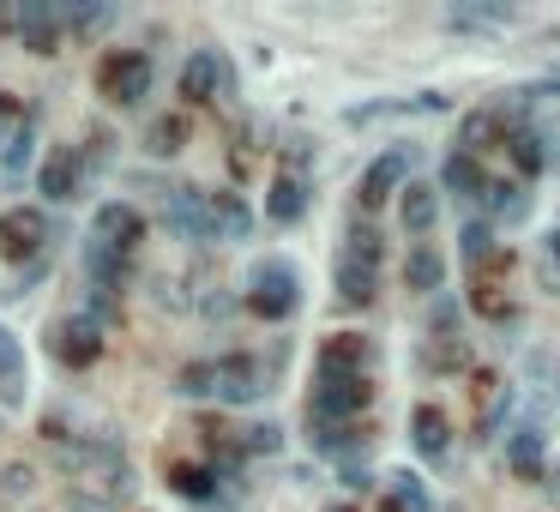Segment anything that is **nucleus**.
I'll use <instances>...</instances> for the list:
<instances>
[{"label": "nucleus", "mask_w": 560, "mask_h": 512, "mask_svg": "<svg viewBox=\"0 0 560 512\" xmlns=\"http://www.w3.org/2000/svg\"><path fill=\"white\" fill-rule=\"evenodd\" d=\"M97 85H103V97H109V103L139 109L145 97H151V54H139V49L109 54V61L97 66Z\"/></svg>", "instance_id": "1"}, {"label": "nucleus", "mask_w": 560, "mask_h": 512, "mask_svg": "<svg viewBox=\"0 0 560 512\" xmlns=\"http://www.w3.org/2000/svg\"><path fill=\"white\" fill-rule=\"evenodd\" d=\"M296 296H301V284H296V272H289L284 260L253 265V277H248V308H253L260 320H289V314H296Z\"/></svg>", "instance_id": "2"}, {"label": "nucleus", "mask_w": 560, "mask_h": 512, "mask_svg": "<svg viewBox=\"0 0 560 512\" xmlns=\"http://www.w3.org/2000/svg\"><path fill=\"white\" fill-rule=\"evenodd\" d=\"M42 241H49V217H42L37 205H13V211H0V253L18 265L42 260Z\"/></svg>", "instance_id": "3"}, {"label": "nucleus", "mask_w": 560, "mask_h": 512, "mask_svg": "<svg viewBox=\"0 0 560 512\" xmlns=\"http://www.w3.org/2000/svg\"><path fill=\"white\" fill-rule=\"evenodd\" d=\"M374 386L368 374H326L320 369V392H313V416H332V422H350L356 410H368Z\"/></svg>", "instance_id": "4"}, {"label": "nucleus", "mask_w": 560, "mask_h": 512, "mask_svg": "<svg viewBox=\"0 0 560 512\" xmlns=\"http://www.w3.org/2000/svg\"><path fill=\"white\" fill-rule=\"evenodd\" d=\"M49 350L61 355L66 369H91L97 355H103V326H97V320H85V314H66V320H54Z\"/></svg>", "instance_id": "5"}, {"label": "nucleus", "mask_w": 560, "mask_h": 512, "mask_svg": "<svg viewBox=\"0 0 560 512\" xmlns=\"http://www.w3.org/2000/svg\"><path fill=\"white\" fill-rule=\"evenodd\" d=\"M163 224L182 241H211V193L206 187H170L163 193Z\"/></svg>", "instance_id": "6"}, {"label": "nucleus", "mask_w": 560, "mask_h": 512, "mask_svg": "<svg viewBox=\"0 0 560 512\" xmlns=\"http://www.w3.org/2000/svg\"><path fill=\"white\" fill-rule=\"evenodd\" d=\"M405 182H410V145H391L386 158H374L362 170V205L374 211V205H386V199H398Z\"/></svg>", "instance_id": "7"}, {"label": "nucleus", "mask_w": 560, "mask_h": 512, "mask_svg": "<svg viewBox=\"0 0 560 512\" xmlns=\"http://www.w3.org/2000/svg\"><path fill=\"white\" fill-rule=\"evenodd\" d=\"M91 241H103V248H115V253L133 260V248L145 241V217L133 205H121V199H109V205H97V217H91Z\"/></svg>", "instance_id": "8"}, {"label": "nucleus", "mask_w": 560, "mask_h": 512, "mask_svg": "<svg viewBox=\"0 0 560 512\" xmlns=\"http://www.w3.org/2000/svg\"><path fill=\"white\" fill-rule=\"evenodd\" d=\"M78 182H85V163H78V151L54 145L49 158H42V170H37V187L54 199V205H73V199H78Z\"/></svg>", "instance_id": "9"}, {"label": "nucleus", "mask_w": 560, "mask_h": 512, "mask_svg": "<svg viewBox=\"0 0 560 512\" xmlns=\"http://www.w3.org/2000/svg\"><path fill=\"white\" fill-rule=\"evenodd\" d=\"M265 380H260V362L253 355H217V392L223 404H248V398H260Z\"/></svg>", "instance_id": "10"}, {"label": "nucleus", "mask_w": 560, "mask_h": 512, "mask_svg": "<svg viewBox=\"0 0 560 512\" xmlns=\"http://www.w3.org/2000/svg\"><path fill=\"white\" fill-rule=\"evenodd\" d=\"M18 37H25L30 54H54V42H61V7L54 0H25L18 7Z\"/></svg>", "instance_id": "11"}, {"label": "nucleus", "mask_w": 560, "mask_h": 512, "mask_svg": "<svg viewBox=\"0 0 560 512\" xmlns=\"http://www.w3.org/2000/svg\"><path fill=\"white\" fill-rule=\"evenodd\" d=\"M223 79H229V73H223L217 49H194L182 61V97L187 103H211V97L223 91Z\"/></svg>", "instance_id": "12"}, {"label": "nucleus", "mask_w": 560, "mask_h": 512, "mask_svg": "<svg viewBox=\"0 0 560 512\" xmlns=\"http://www.w3.org/2000/svg\"><path fill=\"white\" fill-rule=\"evenodd\" d=\"M434 217H440V193H434V182H405V193H398V224H405L410 236H428Z\"/></svg>", "instance_id": "13"}, {"label": "nucleus", "mask_w": 560, "mask_h": 512, "mask_svg": "<svg viewBox=\"0 0 560 512\" xmlns=\"http://www.w3.org/2000/svg\"><path fill=\"white\" fill-rule=\"evenodd\" d=\"M253 236V211L241 193H211V241H248Z\"/></svg>", "instance_id": "14"}, {"label": "nucleus", "mask_w": 560, "mask_h": 512, "mask_svg": "<svg viewBox=\"0 0 560 512\" xmlns=\"http://www.w3.org/2000/svg\"><path fill=\"white\" fill-rule=\"evenodd\" d=\"M332 284H338V302H344V308H368V302H374V289H379V272L338 253V265H332Z\"/></svg>", "instance_id": "15"}, {"label": "nucleus", "mask_w": 560, "mask_h": 512, "mask_svg": "<svg viewBox=\"0 0 560 512\" xmlns=\"http://www.w3.org/2000/svg\"><path fill=\"white\" fill-rule=\"evenodd\" d=\"M410 434H416V452H422V459H446V447H452V422H446L434 404H416V410H410Z\"/></svg>", "instance_id": "16"}, {"label": "nucleus", "mask_w": 560, "mask_h": 512, "mask_svg": "<svg viewBox=\"0 0 560 512\" xmlns=\"http://www.w3.org/2000/svg\"><path fill=\"white\" fill-rule=\"evenodd\" d=\"M507 459H512V471L531 476V483L543 476V464H548V440H543V428H536V422H519V428H512Z\"/></svg>", "instance_id": "17"}, {"label": "nucleus", "mask_w": 560, "mask_h": 512, "mask_svg": "<svg viewBox=\"0 0 560 512\" xmlns=\"http://www.w3.org/2000/svg\"><path fill=\"white\" fill-rule=\"evenodd\" d=\"M313 428V452H326V459H350L362 447V428L356 422H332V416H308Z\"/></svg>", "instance_id": "18"}, {"label": "nucleus", "mask_w": 560, "mask_h": 512, "mask_svg": "<svg viewBox=\"0 0 560 512\" xmlns=\"http://www.w3.org/2000/svg\"><path fill=\"white\" fill-rule=\"evenodd\" d=\"M85 265H91V277H97V289H127V277H133V260L127 253H115V248H103V241H85Z\"/></svg>", "instance_id": "19"}, {"label": "nucleus", "mask_w": 560, "mask_h": 512, "mask_svg": "<svg viewBox=\"0 0 560 512\" xmlns=\"http://www.w3.org/2000/svg\"><path fill=\"white\" fill-rule=\"evenodd\" d=\"M524 211H531V199H524L519 182H488L483 187V217L488 224H519Z\"/></svg>", "instance_id": "20"}, {"label": "nucleus", "mask_w": 560, "mask_h": 512, "mask_svg": "<svg viewBox=\"0 0 560 512\" xmlns=\"http://www.w3.org/2000/svg\"><path fill=\"white\" fill-rule=\"evenodd\" d=\"M265 211H272V224H296V217H301V211H308V175H277V182H272V205H265Z\"/></svg>", "instance_id": "21"}, {"label": "nucleus", "mask_w": 560, "mask_h": 512, "mask_svg": "<svg viewBox=\"0 0 560 512\" xmlns=\"http://www.w3.org/2000/svg\"><path fill=\"white\" fill-rule=\"evenodd\" d=\"M440 187H446V193H470V199H483L488 175H483V163H476V158H464V151H452V158L440 163Z\"/></svg>", "instance_id": "22"}, {"label": "nucleus", "mask_w": 560, "mask_h": 512, "mask_svg": "<svg viewBox=\"0 0 560 512\" xmlns=\"http://www.w3.org/2000/svg\"><path fill=\"white\" fill-rule=\"evenodd\" d=\"M405 284H410V289H422V296H434V289L446 284V260L428 248V241H422V248H410V260H405Z\"/></svg>", "instance_id": "23"}, {"label": "nucleus", "mask_w": 560, "mask_h": 512, "mask_svg": "<svg viewBox=\"0 0 560 512\" xmlns=\"http://www.w3.org/2000/svg\"><path fill=\"white\" fill-rule=\"evenodd\" d=\"M320 369L326 374H362L368 369V344L356 338V332H338V338L326 344V355H320Z\"/></svg>", "instance_id": "24"}, {"label": "nucleus", "mask_w": 560, "mask_h": 512, "mask_svg": "<svg viewBox=\"0 0 560 512\" xmlns=\"http://www.w3.org/2000/svg\"><path fill=\"white\" fill-rule=\"evenodd\" d=\"M495 139H500V109H476V115H464V127H458V151H464V158L488 151Z\"/></svg>", "instance_id": "25"}, {"label": "nucleus", "mask_w": 560, "mask_h": 512, "mask_svg": "<svg viewBox=\"0 0 560 512\" xmlns=\"http://www.w3.org/2000/svg\"><path fill=\"white\" fill-rule=\"evenodd\" d=\"M379 241H386V236H379L368 217H350V229H344V248H338V253H344V260H362V265H374V272H379V253H386Z\"/></svg>", "instance_id": "26"}, {"label": "nucleus", "mask_w": 560, "mask_h": 512, "mask_svg": "<svg viewBox=\"0 0 560 512\" xmlns=\"http://www.w3.org/2000/svg\"><path fill=\"white\" fill-rule=\"evenodd\" d=\"M170 483L182 500H217V471H211V464H175Z\"/></svg>", "instance_id": "27"}, {"label": "nucleus", "mask_w": 560, "mask_h": 512, "mask_svg": "<svg viewBox=\"0 0 560 512\" xmlns=\"http://www.w3.org/2000/svg\"><path fill=\"white\" fill-rule=\"evenodd\" d=\"M386 512H428V488H422L410 471L386 476Z\"/></svg>", "instance_id": "28"}, {"label": "nucleus", "mask_w": 560, "mask_h": 512, "mask_svg": "<svg viewBox=\"0 0 560 512\" xmlns=\"http://www.w3.org/2000/svg\"><path fill=\"white\" fill-rule=\"evenodd\" d=\"M0 398H7V404H18V398H25V362H18L13 332H0Z\"/></svg>", "instance_id": "29"}, {"label": "nucleus", "mask_w": 560, "mask_h": 512, "mask_svg": "<svg viewBox=\"0 0 560 512\" xmlns=\"http://www.w3.org/2000/svg\"><path fill=\"white\" fill-rule=\"evenodd\" d=\"M543 145H548V139H543L536 127H519V133H512V163H519V175H536V170L548 163Z\"/></svg>", "instance_id": "30"}, {"label": "nucleus", "mask_w": 560, "mask_h": 512, "mask_svg": "<svg viewBox=\"0 0 560 512\" xmlns=\"http://www.w3.org/2000/svg\"><path fill=\"white\" fill-rule=\"evenodd\" d=\"M145 151L151 158H175L182 151V115H157L151 133H145Z\"/></svg>", "instance_id": "31"}, {"label": "nucleus", "mask_w": 560, "mask_h": 512, "mask_svg": "<svg viewBox=\"0 0 560 512\" xmlns=\"http://www.w3.org/2000/svg\"><path fill=\"white\" fill-rule=\"evenodd\" d=\"M175 392L182 398H211L217 392V362H187L182 380H175Z\"/></svg>", "instance_id": "32"}, {"label": "nucleus", "mask_w": 560, "mask_h": 512, "mask_svg": "<svg viewBox=\"0 0 560 512\" xmlns=\"http://www.w3.org/2000/svg\"><path fill=\"white\" fill-rule=\"evenodd\" d=\"M0 495H7V500H25V495H37V471H30L25 459L0 464Z\"/></svg>", "instance_id": "33"}, {"label": "nucleus", "mask_w": 560, "mask_h": 512, "mask_svg": "<svg viewBox=\"0 0 560 512\" xmlns=\"http://www.w3.org/2000/svg\"><path fill=\"white\" fill-rule=\"evenodd\" d=\"M61 18H66V25L78 30V37H97V30L109 25V7H91V0H78V7H66Z\"/></svg>", "instance_id": "34"}, {"label": "nucleus", "mask_w": 560, "mask_h": 512, "mask_svg": "<svg viewBox=\"0 0 560 512\" xmlns=\"http://www.w3.org/2000/svg\"><path fill=\"white\" fill-rule=\"evenodd\" d=\"M495 253V224L488 217H470L464 224V260H488Z\"/></svg>", "instance_id": "35"}, {"label": "nucleus", "mask_w": 560, "mask_h": 512, "mask_svg": "<svg viewBox=\"0 0 560 512\" xmlns=\"http://www.w3.org/2000/svg\"><path fill=\"white\" fill-rule=\"evenodd\" d=\"M452 25H512V7H458Z\"/></svg>", "instance_id": "36"}, {"label": "nucleus", "mask_w": 560, "mask_h": 512, "mask_svg": "<svg viewBox=\"0 0 560 512\" xmlns=\"http://www.w3.org/2000/svg\"><path fill=\"white\" fill-rule=\"evenodd\" d=\"M0 163H7V170H25L30 163V121H18V133L0 145Z\"/></svg>", "instance_id": "37"}, {"label": "nucleus", "mask_w": 560, "mask_h": 512, "mask_svg": "<svg viewBox=\"0 0 560 512\" xmlns=\"http://www.w3.org/2000/svg\"><path fill=\"white\" fill-rule=\"evenodd\" d=\"M284 447V428L277 422H260V428H248V452H277Z\"/></svg>", "instance_id": "38"}, {"label": "nucleus", "mask_w": 560, "mask_h": 512, "mask_svg": "<svg viewBox=\"0 0 560 512\" xmlns=\"http://www.w3.org/2000/svg\"><path fill=\"white\" fill-rule=\"evenodd\" d=\"M42 277H49V260H30L25 272H18L13 284H7V296H30V284H42Z\"/></svg>", "instance_id": "39"}, {"label": "nucleus", "mask_w": 560, "mask_h": 512, "mask_svg": "<svg viewBox=\"0 0 560 512\" xmlns=\"http://www.w3.org/2000/svg\"><path fill=\"white\" fill-rule=\"evenodd\" d=\"M422 362H428V369H458V362H464V350H458V344L446 338L440 350H434V344H428V350H422Z\"/></svg>", "instance_id": "40"}, {"label": "nucleus", "mask_w": 560, "mask_h": 512, "mask_svg": "<svg viewBox=\"0 0 560 512\" xmlns=\"http://www.w3.org/2000/svg\"><path fill=\"white\" fill-rule=\"evenodd\" d=\"M66 507H73V512H109V500L103 495H85V488H66Z\"/></svg>", "instance_id": "41"}, {"label": "nucleus", "mask_w": 560, "mask_h": 512, "mask_svg": "<svg viewBox=\"0 0 560 512\" xmlns=\"http://www.w3.org/2000/svg\"><path fill=\"white\" fill-rule=\"evenodd\" d=\"M536 277H543V289H548V296H560V265H555V260H543V265H536Z\"/></svg>", "instance_id": "42"}, {"label": "nucleus", "mask_w": 560, "mask_h": 512, "mask_svg": "<svg viewBox=\"0 0 560 512\" xmlns=\"http://www.w3.org/2000/svg\"><path fill=\"white\" fill-rule=\"evenodd\" d=\"M548 260L560 265V229H555V236H548Z\"/></svg>", "instance_id": "43"}, {"label": "nucleus", "mask_w": 560, "mask_h": 512, "mask_svg": "<svg viewBox=\"0 0 560 512\" xmlns=\"http://www.w3.org/2000/svg\"><path fill=\"white\" fill-rule=\"evenodd\" d=\"M332 512H356V507H332Z\"/></svg>", "instance_id": "44"}]
</instances>
